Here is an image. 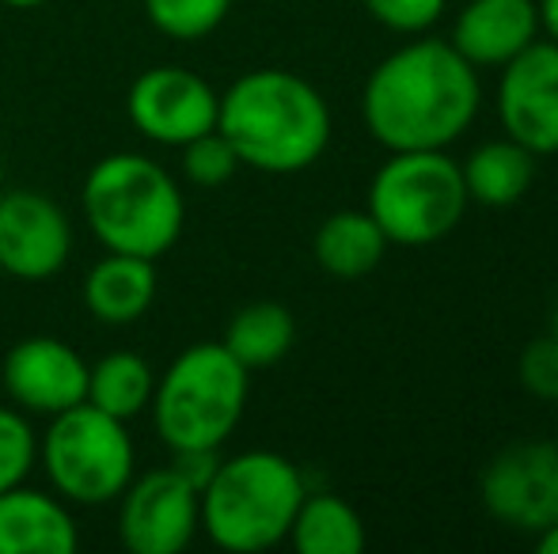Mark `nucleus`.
Wrapping results in <instances>:
<instances>
[{
  "label": "nucleus",
  "instance_id": "obj_1",
  "mask_svg": "<svg viewBox=\"0 0 558 554\" xmlns=\"http://www.w3.org/2000/svg\"><path fill=\"white\" fill-rule=\"evenodd\" d=\"M475 65L441 38H414L388 53L368 73L361 114L376 145L388 152H426L448 148L468 134L478 114Z\"/></svg>",
  "mask_w": 558,
  "mask_h": 554
},
{
  "label": "nucleus",
  "instance_id": "obj_2",
  "mask_svg": "<svg viewBox=\"0 0 558 554\" xmlns=\"http://www.w3.org/2000/svg\"><path fill=\"white\" fill-rule=\"evenodd\" d=\"M217 130L243 168L296 175L331 145V107L289 69H251L221 91Z\"/></svg>",
  "mask_w": 558,
  "mask_h": 554
},
{
  "label": "nucleus",
  "instance_id": "obj_3",
  "mask_svg": "<svg viewBox=\"0 0 558 554\" xmlns=\"http://www.w3.org/2000/svg\"><path fill=\"white\" fill-rule=\"evenodd\" d=\"M81 209L104 251L153 262L163 259L186 229V198L175 175L145 152H111L92 163Z\"/></svg>",
  "mask_w": 558,
  "mask_h": 554
},
{
  "label": "nucleus",
  "instance_id": "obj_4",
  "mask_svg": "<svg viewBox=\"0 0 558 554\" xmlns=\"http://www.w3.org/2000/svg\"><path fill=\"white\" fill-rule=\"evenodd\" d=\"M308 482L289 456L251 448L221 459L209 487L198 494L202 532L232 554H258L286 543Z\"/></svg>",
  "mask_w": 558,
  "mask_h": 554
},
{
  "label": "nucleus",
  "instance_id": "obj_5",
  "mask_svg": "<svg viewBox=\"0 0 558 554\" xmlns=\"http://www.w3.org/2000/svg\"><path fill=\"white\" fill-rule=\"evenodd\" d=\"M247 392L251 372L221 342H198L160 372L148 410L171 452L221 448L247 410Z\"/></svg>",
  "mask_w": 558,
  "mask_h": 554
},
{
  "label": "nucleus",
  "instance_id": "obj_6",
  "mask_svg": "<svg viewBox=\"0 0 558 554\" xmlns=\"http://www.w3.org/2000/svg\"><path fill=\"white\" fill-rule=\"evenodd\" d=\"M38 467L69 505H111L137 475V448L125 421L76 403L38 433Z\"/></svg>",
  "mask_w": 558,
  "mask_h": 554
},
{
  "label": "nucleus",
  "instance_id": "obj_7",
  "mask_svg": "<svg viewBox=\"0 0 558 554\" xmlns=\"http://www.w3.org/2000/svg\"><path fill=\"white\" fill-rule=\"evenodd\" d=\"M468 186L445 148L391 152L368 183V213L388 244L429 247L445 239L468 213Z\"/></svg>",
  "mask_w": 558,
  "mask_h": 554
},
{
  "label": "nucleus",
  "instance_id": "obj_8",
  "mask_svg": "<svg viewBox=\"0 0 558 554\" xmlns=\"http://www.w3.org/2000/svg\"><path fill=\"white\" fill-rule=\"evenodd\" d=\"M483 505L498 525L539 535L558 525V441L506 444L478 482Z\"/></svg>",
  "mask_w": 558,
  "mask_h": 554
},
{
  "label": "nucleus",
  "instance_id": "obj_9",
  "mask_svg": "<svg viewBox=\"0 0 558 554\" xmlns=\"http://www.w3.org/2000/svg\"><path fill=\"white\" fill-rule=\"evenodd\" d=\"M221 96L217 88L183 65H153L125 91V119L145 140L183 148L186 140L217 130Z\"/></svg>",
  "mask_w": 558,
  "mask_h": 554
},
{
  "label": "nucleus",
  "instance_id": "obj_10",
  "mask_svg": "<svg viewBox=\"0 0 558 554\" xmlns=\"http://www.w3.org/2000/svg\"><path fill=\"white\" fill-rule=\"evenodd\" d=\"M202 532L198 490L175 471L133 475L130 487L118 494V540L133 554H179Z\"/></svg>",
  "mask_w": 558,
  "mask_h": 554
},
{
  "label": "nucleus",
  "instance_id": "obj_11",
  "mask_svg": "<svg viewBox=\"0 0 558 554\" xmlns=\"http://www.w3.org/2000/svg\"><path fill=\"white\" fill-rule=\"evenodd\" d=\"M73 255V221L43 190H0V274L50 281Z\"/></svg>",
  "mask_w": 558,
  "mask_h": 554
},
{
  "label": "nucleus",
  "instance_id": "obj_12",
  "mask_svg": "<svg viewBox=\"0 0 558 554\" xmlns=\"http://www.w3.org/2000/svg\"><path fill=\"white\" fill-rule=\"evenodd\" d=\"M0 384L23 415L53 418L88 399V361L53 334H31L4 354Z\"/></svg>",
  "mask_w": 558,
  "mask_h": 554
},
{
  "label": "nucleus",
  "instance_id": "obj_13",
  "mask_svg": "<svg viewBox=\"0 0 558 554\" xmlns=\"http://www.w3.org/2000/svg\"><path fill=\"white\" fill-rule=\"evenodd\" d=\"M498 119L536 156L558 152V42L536 38L501 65Z\"/></svg>",
  "mask_w": 558,
  "mask_h": 554
},
{
  "label": "nucleus",
  "instance_id": "obj_14",
  "mask_svg": "<svg viewBox=\"0 0 558 554\" xmlns=\"http://www.w3.org/2000/svg\"><path fill=\"white\" fill-rule=\"evenodd\" d=\"M536 38V0H468L452 23L456 53L475 69H501Z\"/></svg>",
  "mask_w": 558,
  "mask_h": 554
},
{
  "label": "nucleus",
  "instance_id": "obj_15",
  "mask_svg": "<svg viewBox=\"0 0 558 554\" xmlns=\"http://www.w3.org/2000/svg\"><path fill=\"white\" fill-rule=\"evenodd\" d=\"M81 528L65 497L27 482L0 490V554H76Z\"/></svg>",
  "mask_w": 558,
  "mask_h": 554
},
{
  "label": "nucleus",
  "instance_id": "obj_16",
  "mask_svg": "<svg viewBox=\"0 0 558 554\" xmlns=\"http://www.w3.org/2000/svg\"><path fill=\"white\" fill-rule=\"evenodd\" d=\"M156 262L141 259V255H114L107 251L96 267L84 274L81 300L96 323L107 327H130L148 316L156 300Z\"/></svg>",
  "mask_w": 558,
  "mask_h": 554
},
{
  "label": "nucleus",
  "instance_id": "obj_17",
  "mask_svg": "<svg viewBox=\"0 0 558 554\" xmlns=\"http://www.w3.org/2000/svg\"><path fill=\"white\" fill-rule=\"evenodd\" d=\"M384 251H388V236L368 209H338L319 224L316 239H312V255H316L319 270L338 281L373 274L384 262Z\"/></svg>",
  "mask_w": 558,
  "mask_h": 554
},
{
  "label": "nucleus",
  "instance_id": "obj_18",
  "mask_svg": "<svg viewBox=\"0 0 558 554\" xmlns=\"http://www.w3.org/2000/svg\"><path fill=\"white\" fill-rule=\"evenodd\" d=\"M536 160L539 156L513 137L486 140L468 156V163H460L468 198L490 209L517 206L536 183Z\"/></svg>",
  "mask_w": 558,
  "mask_h": 554
},
{
  "label": "nucleus",
  "instance_id": "obj_19",
  "mask_svg": "<svg viewBox=\"0 0 558 554\" xmlns=\"http://www.w3.org/2000/svg\"><path fill=\"white\" fill-rule=\"evenodd\" d=\"M293 342H296L293 311L278 300H255V304H243V308L228 319L221 346L243 365V369L255 372V369L278 365L281 357L293 349Z\"/></svg>",
  "mask_w": 558,
  "mask_h": 554
},
{
  "label": "nucleus",
  "instance_id": "obj_20",
  "mask_svg": "<svg viewBox=\"0 0 558 554\" xmlns=\"http://www.w3.org/2000/svg\"><path fill=\"white\" fill-rule=\"evenodd\" d=\"M301 554H361L368 543L365 520L338 494H304L286 535Z\"/></svg>",
  "mask_w": 558,
  "mask_h": 554
},
{
  "label": "nucleus",
  "instance_id": "obj_21",
  "mask_svg": "<svg viewBox=\"0 0 558 554\" xmlns=\"http://www.w3.org/2000/svg\"><path fill=\"white\" fill-rule=\"evenodd\" d=\"M156 392V372L133 349H114V354L99 357L96 365H88V399L96 410L111 415L118 421H133L145 415Z\"/></svg>",
  "mask_w": 558,
  "mask_h": 554
},
{
  "label": "nucleus",
  "instance_id": "obj_22",
  "mask_svg": "<svg viewBox=\"0 0 558 554\" xmlns=\"http://www.w3.org/2000/svg\"><path fill=\"white\" fill-rule=\"evenodd\" d=\"M145 20L175 42H202L228 20L232 0H141Z\"/></svg>",
  "mask_w": 558,
  "mask_h": 554
},
{
  "label": "nucleus",
  "instance_id": "obj_23",
  "mask_svg": "<svg viewBox=\"0 0 558 554\" xmlns=\"http://www.w3.org/2000/svg\"><path fill=\"white\" fill-rule=\"evenodd\" d=\"M38 467V433L20 407H0V490L31 479Z\"/></svg>",
  "mask_w": 558,
  "mask_h": 554
},
{
  "label": "nucleus",
  "instance_id": "obj_24",
  "mask_svg": "<svg viewBox=\"0 0 558 554\" xmlns=\"http://www.w3.org/2000/svg\"><path fill=\"white\" fill-rule=\"evenodd\" d=\"M179 152H183V160L179 163H183L186 183L202 186V190H217V186H225L228 178L243 168L240 156H235V148L225 140L221 130H209V134L186 140Z\"/></svg>",
  "mask_w": 558,
  "mask_h": 554
},
{
  "label": "nucleus",
  "instance_id": "obj_25",
  "mask_svg": "<svg viewBox=\"0 0 558 554\" xmlns=\"http://www.w3.org/2000/svg\"><path fill=\"white\" fill-rule=\"evenodd\" d=\"M361 4L380 27L396 35H422L441 20L448 0H361Z\"/></svg>",
  "mask_w": 558,
  "mask_h": 554
},
{
  "label": "nucleus",
  "instance_id": "obj_26",
  "mask_svg": "<svg viewBox=\"0 0 558 554\" xmlns=\"http://www.w3.org/2000/svg\"><path fill=\"white\" fill-rule=\"evenodd\" d=\"M517 377H521L529 395H536V399H544V403H558V338L555 334H544V338L524 346Z\"/></svg>",
  "mask_w": 558,
  "mask_h": 554
},
{
  "label": "nucleus",
  "instance_id": "obj_27",
  "mask_svg": "<svg viewBox=\"0 0 558 554\" xmlns=\"http://www.w3.org/2000/svg\"><path fill=\"white\" fill-rule=\"evenodd\" d=\"M171 467L202 494L217 475V467H221V448H179L171 452Z\"/></svg>",
  "mask_w": 558,
  "mask_h": 554
},
{
  "label": "nucleus",
  "instance_id": "obj_28",
  "mask_svg": "<svg viewBox=\"0 0 558 554\" xmlns=\"http://www.w3.org/2000/svg\"><path fill=\"white\" fill-rule=\"evenodd\" d=\"M539 30H544L551 42H558V0H539Z\"/></svg>",
  "mask_w": 558,
  "mask_h": 554
},
{
  "label": "nucleus",
  "instance_id": "obj_29",
  "mask_svg": "<svg viewBox=\"0 0 558 554\" xmlns=\"http://www.w3.org/2000/svg\"><path fill=\"white\" fill-rule=\"evenodd\" d=\"M536 547L544 551V554H558V525L544 528V532L536 535Z\"/></svg>",
  "mask_w": 558,
  "mask_h": 554
},
{
  "label": "nucleus",
  "instance_id": "obj_30",
  "mask_svg": "<svg viewBox=\"0 0 558 554\" xmlns=\"http://www.w3.org/2000/svg\"><path fill=\"white\" fill-rule=\"evenodd\" d=\"M4 8H15V12H35V8L50 4V0H0Z\"/></svg>",
  "mask_w": 558,
  "mask_h": 554
},
{
  "label": "nucleus",
  "instance_id": "obj_31",
  "mask_svg": "<svg viewBox=\"0 0 558 554\" xmlns=\"http://www.w3.org/2000/svg\"><path fill=\"white\" fill-rule=\"evenodd\" d=\"M551 334L558 338V300H555V316H551Z\"/></svg>",
  "mask_w": 558,
  "mask_h": 554
},
{
  "label": "nucleus",
  "instance_id": "obj_32",
  "mask_svg": "<svg viewBox=\"0 0 558 554\" xmlns=\"http://www.w3.org/2000/svg\"><path fill=\"white\" fill-rule=\"evenodd\" d=\"M0 190H4V156H0Z\"/></svg>",
  "mask_w": 558,
  "mask_h": 554
},
{
  "label": "nucleus",
  "instance_id": "obj_33",
  "mask_svg": "<svg viewBox=\"0 0 558 554\" xmlns=\"http://www.w3.org/2000/svg\"><path fill=\"white\" fill-rule=\"evenodd\" d=\"M555 407H558V403H555Z\"/></svg>",
  "mask_w": 558,
  "mask_h": 554
}]
</instances>
